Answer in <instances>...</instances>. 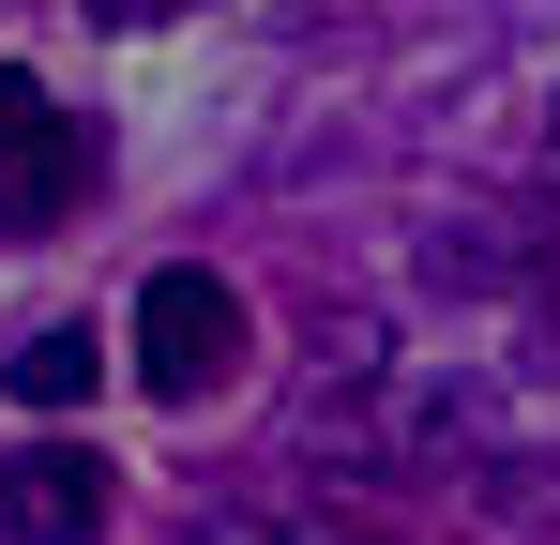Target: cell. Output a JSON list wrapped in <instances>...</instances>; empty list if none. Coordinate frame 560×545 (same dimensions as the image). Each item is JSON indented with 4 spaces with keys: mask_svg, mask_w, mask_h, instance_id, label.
Here are the masks:
<instances>
[{
    "mask_svg": "<svg viewBox=\"0 0 560 545\" xmlns=\"http://www.w3.org/2000/svg\"><path fill=\"white\" fill-rule=\"evenodd\" d=\"M77 197H92V121L61 106V121L31 137V152H0V228H61Z\"/></svg>",
    "mask_w": 560,
    "mask_h": 545,
    "instance_id": "3",
    "label": "cell"
},
{
    "mask_svg": "<svg viewBox=\"0 0 560 545\" xmlns=\"http://www.w3.org/2000/svg\"><path fill=\"white\" fill-rule=\"evenodd\" d=\"M0 531L15 545H92L106 531V469L77 440H15L0 454Z\"/></svg>",
    "mask_w": 560,
    "mask_h": 545,
    "instance_id": "2",
    "label": "cell"
},
{
    "mask_svg": "<svg viewBox=\"0 0 560 545\" xmlns=\"http://www.w3.org/2000/svg\"><path fill=\"white\" fill-rule=\"evenodd\" d=\"M228 363H243V288L197 272V258H167L137 288V394L197 409V394H228Z\"/></svg>",
    "mask_w": 560,
    "mask_h": 545,
    "instance_id": "1",
    "label": "cell"
},
{
    "mask_svg": "<svg viewBox=\"0 0 560 545\" xmlns=\"http://www.w3.org/2000/svg\"><path fill=\"white\" fill-rule=\"evenodd\" d=\"M46 121H61V106H46V77H15V61H0V152H31Z\"/></svg>",
    "mask_w": 560,
    "mask_h": 545,
    "instance_id": "5",
    "label": "cell"
},
{
    "mask_svg": "<svg viewBox=\"0 0 560 545\" xmlns=\"http://www.w3.org/2000/svg\"><path fill=\"white\" fill-rule=\"evenodd\" d=\"M0 379H15V409H77V394L106 379V349H92V318H46V334H15Z\"/></svg>",
    "mask_w": 560,
    "mask_h": 545,
    "instance_id": "4",
    "label": "cell"
}]
</instances>
